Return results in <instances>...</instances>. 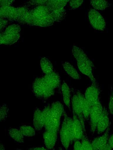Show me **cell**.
<instances>
[{
	"instance_id": "6da1fadb",
	"label": "cell",
	"mask_w": 113,
	"mask_h": 150,
	"mask_svg": "<svg viewBox=\"0 0 113 150\" xmlns=\"http://www.w3.org/2000/svg\"><path fill=\"white\" fill-rule=\"evenodd\" d=\"M45 113L46 119L44 126L45 130L58 132L62 116L65 111L63 104L59 100L48 103L42 110Z\"/></svg>"
},
{
	"instance_id": "7a4b0ae2",
	"label": "cell",
	"mask_w": 113,
	"mask_h": 150,
	"mask_svg": "<svg viewBox=\"0 0 113 150\" xmlns=\"http://www.w3.org/2000/svg\"><path fill=\"white\" fill-rule=\"evenodd\" d=\"M21 30L19 24H11L9 25L2 32L0 33V45H11L18 41Z\"/></svg>"
},
{
	"instance_id": "3957f363",
	"label": "cell",
	"mask_w": 113,
	"mask_h": 150,
	"mask_svg": "<svg viewBox=\"0 0 113 150\" xmlns=\"http://www.w3.org/2000/svg\"><path fill=\"white\" fill-rule=\"evenodd\" d=\"M88 16L90 25L94 29L103 31L106 28V21L99 12L93 8H90Z\"/></svg>"
},
{
	"instance_id": "277c9868",
	"label": "cell",
	"mask_w": 113,
	"mask_h": 150,
	"mask_svg": "<svg viewBox=\"0 0 113 150\" xmlns=\"http://www.w3.org/2000/svg\"><path fill=\"white\" fill-rule=\"evenodd\" d=\"M103 106L99 100L94 105L91 106L89 117L90 120V132L94 133L96 129L97 123L102 113Z\"/></svg>"
},
{
	"instance_id": "5b68a950",
	"label": "cell",
	"mask_w": 113,
	"mask_h": 150,
	"mask_svg": "<svg viewBox=\"0 0 113 150\" xmlns=\"http://www.w3.org/2000/svg\"><path fill=\"white\" fill-rule=\"evenodd\" d=\"M46 83L51 88L55 90L57 89L59 93H61V79L58 72L55 69L51 73L44 74L42 76Z\"/></svg>"
},
{
	"instance_id": "8992f818",
	"label": "cell",
	"mask_w": 113,
	"mask_h": 150,
	"mask_svg": "<svg viewBox=\"0 0 113 150\" xmlns=\"http://www.w3.org/2000/svg\"><path fill=\"white\" fill-rule=\"evenodd\" d=\"M48 86L42 76H37L33 81L32 84V91L36 98L39 99H42Z\"/></svg>"
},
{
	"instance_id": "52a82bcc",
	"label": "cell",
	"mask_w": 113,
	"mask_h": 150,
	"mask_svg": "<svg viewBox=\"0 0 113 150\" xmlns=\"http://www.w3.org/2000/svg\"><path fill=\"white\" fill-rule=\"evenodd\" d=\"M100 93L99 86L92 83L86 88L84 95L88 102L92 106L100 100Z\"/></svg>"
},
{
	"instance_id": "ba28073f",
	"label": "cell",
	"mask_w": 113,
	"mask_h": 150,
	"mask_svg": "<svg viewBox=\"0 0 113 150\" xmlns=\"http://www.w3.org/2000/svg\"><path fill=\"white\" fill-rule=\"evenodd\" d=\"M71 98V103L72 112H74L77 116L82 125L84 132H86L85 125V119L80 104L78 97L75 91Z\"/></svg>"
},
{
	"instance_id": "9c48e42d",
	"label": "cell",
	"mask_w": 113,
	"mask_h": 150,
	"mask_svg": "<svg viewBox=\"0 0 113 150\" xmlns=\"http://www.w3.org/2000/svg\"><path fill=\"white\" fill-rule=\"evenodd\" d=\"M17 7L11 6H0V18L8 20L11 24L16 22L17 17Z\"/></svg>"
},
{
	"instance_id": "30bf717a",
	"label": "cell",
	"mask_w": 113,
	"mask_h": 150,
	"mask_svg": "<svg viewBox=\"0 0 113 150\" xmlns=\"http://www.w3.org/2000/svg\"><path fill=\"white\" fill-rule=\"evenodd\" d=\"M46 119L44 112L36 107L34 111L33 123L36 131H39L44 127Z\"/></svg>"
},
{
	"instance_id": "8fae6325",
	"label": "cell",
	"mask_w": 113,
	"mask_h": 150,
	"mask_svg": "<svg viewBox=\"0 0 113 150\" xmlns=\"http://www.w3.org/2000/svg\"><path fill=\"white\" fill-rule=\"evenodd\" d=\"M109 112L105 106L103 109L102 115L98 121L96 129L98 134L104 133L111 124L109 116Z\"/></svg>"
},
{
	"instance_id": "7c38bea8",
	"label": "cell",
	"mask_w": 113,
	"mask_h": 150,
	"mask_svg": "<svg viewBox=\"0 0 113 150\" xmlns=\"http://www.w3.org/2000/svg\"><path fill=\"white\" fill-rule=\"evenodd\" d=\"M60 141L65 150H68L69 145L71 143V138L67 128L66 122L65 118L62 122L59 131Z\"/></svg>"
},
{
	"instance_id": "4fadbf2b",
	"label": "cell",
	"mask_w": 113,
	"mask_h": 150,
	"mask_svg": "<svg viewBox=\"0 0 113 150\" xmlns=\"http://www.w3.org/2000/svg\"><path fill=\"white\" fill-rule=\"evenodd\" d=\"M58 132L45 130L43 133V137L44 144L46 148L51 150L54 147L57 141Z\"/></svg>"
},
{
	"instance_id": "5bb4252c",
	"label": "cell",
	"mask_w": 113,
	"mask_h": 150,
	"mask_svg": "<svg viewBox=\"0 0 113 150\" xmlns=\"http://www.w3.org/2000/svg\"><path fill=\"white\" fill-rule=\"evenodd\" d=\"M110 125L102 135L96 137L92 141L91 144L93 150H99L107 143Z\"/></svg>"
},
{
	"instance_id": "9a60e30c",
	"label": "cell",
	"mask_w": 113,
	"mask_h": 150,
	"mask_svg": "<svg viewBox=\"0 0 113 150\" xmlns=\"http://www.w3.org/2000/svg\"><path fill=\"white\" fill-rule=\"evenodd\" d=\"M75 92L78 97L84 118L87 120L89 117L91 106L79 90L77 89Z\"/></svg>"
},
{
	"instance_id": "2e32d148",
	"label": "cell",
	"mask_w": 113,
	"mask_h": 150,
	"mask_svg": "<svg viewBox=\"0 0 113 150\" xmlns=\"http://www.w3.org/2000/svg\"><path fill=\"white\" fill-rule=\"evenodd\" d=\"M72 119L73 120V130L74 141L79 140L84 137V131L81 123L79 119L72 112Z\"/></svg>"
},
{
	"instance_id": "e0dca14e",
	"label": "cell",
	"mask_w": 113,
	"mask_h": 150,
	"mask_svg": "<svg viewBox=\"0 0 113 150\" xmlns=\"http://www.w3.org/2000/svg\"><path fill=\"white\" fill-rule=\"evenodd\" d=\"M30 9L32 13V21L34 20L43 18L50 13L49 8L45 5L39 6Z\"/></svg>"
},
{
	"instance_id": "ac0fdd59",
	"label": "cell",
	"mask_w": 113,
	"mask_h": 150,
	"mask_svg": "<svg viewBox=\"0 0 113 150\" xmlns=\"http://www.w3.org/2000/svg\"><path fill=\"white\" fill-rule=\"evenodd\" d=\"M61 91L63 102L70 110L71 103V90L64 81H63L61 84Z\"/></svg>"
},
{
	"instance_id": "d6986e66",
	"label": "cell",
	"mask_w": 113,
	"mask_h": 150,
	"mask_svg": "<svg viewBox=\"0 0 113 150\" xmlns=\"http://www.w3.org/2000/svg\"><path fill=\"white\" fill-rule=\"evenodd\" d=\"M62 64L64 70L69 76L76 80L81 79V76L70 63L67 61H65L63 62Z\"/></svg>"
},
{
	"instance_id": "ffe728a7",
	"label": "cell",
	"mask_w": 113,
	"mask_h": 150,
	"mask_svg": "<svg viewBox=\"0 0 113 150\" xmlns=\"http://www.w3.org/2000/svg\"><path fill=\"white\" fill-rule=\"evenodd\" d=\"M55 21L50 12L45 17L40 19L34 20L31 26L47 27L52 25Z\"/></svg>"
},
{
	"instance_id": "44dd1931",
	"label": "cell",
	"mask_w": 113,
	"mask_h": 150,
	"mask_svg": "<svg viewBox=\"0 0 113 150\" xmlns=\"http://www.w3.org/2000/svg\"><path fill=\"white\" fill-rule=\"evenodd\" d=\"M40 65L42 71L44 74H49L54 70L51 62L44 57H42L41 58Z\"/></svg>"
},
{
	"instance_id": "7402d4cb",
	"label": "cell",
	"mask_w": 113,
	"mask_h": 150,
	"mask_svg": "<svg viewBox=\"0 0 113 150\" xmlns=\"http://www.w3.org/2000/svg\"><path fill=\"white\" fill-rule=\"evenodd\" d=\"M69 0H47L46 4L50 11L64 8Z\"/></svg>"
},
{
	"instance_id": "603a6c76",
	"label": "cell",
	"mask_w": 113,
	"mask_h": 150,
	"mask_svg": "<svg viewBox=\"0 0 113 150\" xmlns=\"http://www.w3.org/2000/svg\"><path fill=\"white\" fill-rule=\"evenodd\" d=\"M90 4L97 10L103 11L112 5L107 0H90Z\"/></svg>"
},
{
	"instance_id": "cb8c5ba5",
	"label": "cell",
	"mask_w": 113,
	"mask_h": 150,
	"mask_svg": "<svg viewBox=\"0 0 113 150\" xmlns=\"http://www.w3.org/2000/svg\"><path fill=\"white\" fill-rule=\"evenodd\" d=\"M8 132L10 136L15 141L20 143L24 142V136L19 129L10 127Z\"/></svg>"
},
{
	"instance_id": "d4e9b609",
	"label": "cell",
	"mask_w": 113,
	"mask_h": 150,
	"mask_svg": "<svg viewBox=\"0 0 113 150\" xmlns=\"http://www.w3.org/2000/svg\"><path fill=\"white\" fill-rule=\"evenodd\" d=\"M55 21L60 22L66 17L67 11L64 8L58 9L50 11Z\"/></svg>"
},
{
	"instance_id": "484cf974",
	"label": "cell",
	"mask_w": 113,
	"mask_h": 150,
	"mask_svg": "<svg viewBox=\"0 0 113 150\" xmlns=\"http://www.w3.org/2000/svg\"><path fill=\"white\" fill-rule=\"evenodd\" d=\"M19 129L24 136L33 137L35 135L36 130L31 126L29 125H22L19 127Z\"/></svg>"
},
{
	"instance_id": "4316f807",
	"label": "cell",
	"mask_w": 113,
	"mask_h": 150,
	"mask_svg": "<svg viewBox=\"0 0 113 150\" xmlns=\"http://www.w3.org/2000/svg\"><path fill=\"white\" fill-rule=\"evenodd\" d=\"M9 112L8 105L5 103L1 106L0 108V121L2 122L6 119Z\"/></svg>"
},
{
	"instance_id": "83f0119b",
	"label": "cell",
	"mask_w": 113,
	"mask_h": 150,
	"mask_svg": "<svg viewBox=\"0 0 113 150\" xmlns=\"http://www.w3.org/2000/svg\"><path fill=\"white\" fill-rule=\"evenodd\" d=\"M47 0H30L28 1L24 4L29 8H32L36 6L45 5Z\"/></svg>"
},
{
	"instance_id": "f1b7e54d",
	"label": "cell",
	"mask_w": 113,
	"mask_h": 150,
	"mask_svg": "<svg viewBox=\"0 0 113 150\" xmlns=\"http://www.w3.org/2000/svg\"><path fill=\"white\" fill-rule=\"evenodd\" d=\"M108 111L110 114L113 115V90L111 86L110 93L108 103Z\"/></svg>"
},
{
	"instance_id": "f546056e",
	"label": "cell",
	"mask_w": 113,
	"mask_h": 150,
	"mask_svg": "<svg viewBox=\"0 0 113 150\" xmlns=\"http://www.w3.org/2000/svg\"><path fill=\"white\" fill-rule=\"evenodd\" d=\"M81 142L82 150H93L91 143L84 136L82 139Z\"/></svg>"
},
{
	"instance_id": "4dcf8cb0",
	"label": "cell",
	"mask_w": 113,
	"mask_h": 150,
	"mask_svg": "<svg viewBox=\"0 0 113 150\" xmlns=\"http://www.w3.org/2000/svg\"><path fill=\"white\" fill-rule=\"evenodd\" d=\"M84 0H69L70 9L74 10L78 8L83 4Z\"/></svg>"
},
{
	"instance_id": "1f68e13d",
	"label": "cell",
	"mask_w": 113,
	"mask_h": 150,
	"mask_svg": "<svg viewBox=\"0 0 113 150\" xmlns=\"http://www.w3.org/2000/svg\"><path fill=\"white\" fill-rule=\"evenodd\" d=\"M0 33L3 32L5 28L8 25V24H11L7 19L0 18Z\"/></svg>"
},
{
	"instance_id": "d6a6232c",
	"label": "cell",
	"mask_w": 113,
	"mask_h": 150,
	"mask_svg": "<svg viewBox=\"0 0 113 150\" xmlns=\"http://www.w3.org/2000/svg\"><path fill=\"white\" fill-rule=\"evenodd\" d=\"M74 150H82L81 142L79 140L75 141L73 145Z\"/></svg>"
},
{
	"instance_id": "836d02e7",
	"label": "cell",
	"mask_w": 113,
	"mask_h": 150,
	"mask_svg": "<svg viewBox=\"0 0 113 150\" xmlns=\"http://www.w3.org/2000/svg\"><path fill=\"white\" fill-rule=\"evenodd\" d=\"M14 1V0H0V6H11Z\"/></svg>"
},
{
	"instance_id": "e575fe53",
	"label": "cell",
	"mask_w": 113,
	"mask_h": 150,
	"mask_svg": "<svg viewBox=\"0 0 113 150\" xmlns=\"http://www.w3.org/2000/svg\"><path fill=\"white\" fill-rule=\"evenodd\" d=\"M107 143L113 149V134L109 136Z\"/></svg>"
},
{
	"instance_id": "d590c367",
	"label": "cell",
	"mask_w": 113,
	"mask_h": 150,
	"mask_svg": "<svg viewBox=\"0 0 113 150\" xmlns=\"http://www.w3.org/2000/svg\"><path fill=\"white\" fill-rule=\"evenodd\" d=\"M28 150H48L42 146L29 147L27 148Z\"/></svg>"
},
{
	"instance_id": "8d00e7d4",
	"label": "cell",
	"mask_w": 113,
	"mask_h": 150,
	"mask_svg": "<svg viewBox=\"0 0 113 150\" xmlns=\"http://www.w3.org/2000/svg\"><path fill=\"white\" fill-rule=\"evenodd\" d=\"M112 149L107 143L105 145L100 148L99 150H112Z\"/></svg>"
},
{
	"instance_id": "74e56055",
	"label": "cell",
	"mask_w": 113,
	"mask_h": 150,
	"mask_svg": "<svg viewBox=\"0 0 113 150\" xmlns=\"http://www.w3.org/2000/svg\"><path fill=\"white\" fill-rule=\"evenodd\" d=\"M0 150H5V147L2 144L0 143Z\"/></svg>"
},
{
	"instance_id": "f35d334b",
	"label": "cell",
	"mask_w": 113,
	"mask_h": 150,
	"mask_svg": "<svg viewBox=\"0 0 113 150\" xmlns=\"http://www.w3.org/2000/svg\"><path fill=\"white\" fill-rule=\"evenodd\" d=\"M63 150L61 146H60L59 147V150Z\"/></svg>"
},
{
	"instance_id": "ab89813d",
	"label": "cell",
	"mask_w": 113,
	"mask_h": 150,
	"mask_svg": "<svg viewBox=\"0 0 113 150\" xmlns=\"http://www.w3.org/2000/svg\"><path fill=\"white\" fill-rule=\"evenodd\" d=\"M16 150H23L20 148H17L16 149Z\"/></svg>"
},
{
	"instance_id": "60d3db41",
	"label": "cell",
	"mask_w": 113,
	"mask_h": 150,
	"mask_svg": "<svg viewBox=\"0 0 113 150\" xmlns=\"http://www.w3.org/2000/svg\"><path fill=\"white\" fill-rule=\"evenodd\" d=\"M112 88H113V87H112Z\"/></svg>"
}]
</instances>
